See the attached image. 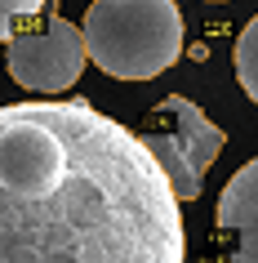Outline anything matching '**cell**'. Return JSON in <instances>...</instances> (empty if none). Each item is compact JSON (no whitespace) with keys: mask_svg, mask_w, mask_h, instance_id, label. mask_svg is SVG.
Wrapping results in <instances>:
<instances>
[{"mask_svg":"<svg viewBox=\"0 0 258 263\" xmlns=\"http://www.w3.org/2000/svg\"><path fill=\"white\" fill-rule=\"evenodd\" d=\"M236 81L258 103V18H249L245 31L236 36Z\"/></svg>","mask_w":258,"mask_h":263,"instance_id":"obj_6","label":"cell"},{"mask_svg":"<svg viewBox=\"0 0 258 263\" xmlns=\"http://www.w3.org/2000/svg\"><path fill=\"white\" fill-rule=\"evenodd\" d=\"M134 134L147 147V156L156 161V170L165 174V183H169V192H174L178 205L201 196L205 170L214 165V156L227 143V134L183 94L161 98L143 116V125H138Z\"/></svg>","mask_w":258,"mask_h":263,"instance_id":"obj_3","label":"cell"},{"mask_svg":"<svg viewBox=\"0 0 258 263\" xmlns=\"http://www.w3.org/2000/svg\"><path fill=\"white\" fill-rule=\"evenodd\" d=\"M5 67L31 94H63L85 71V41L81 27L63 14H49L36 27H18L5 41Z\"/></svg>","mask_w":258,"mask_h":263,"instance_id":"obj_4","label":"cell"},{"mask_svg":"<svg viewBox=\"0 0 258 263\" xmlns=\"http://www.w3.org/2000/svg\"><path fill=\"white\" fill-rule=\"evenodd\" d=\"M183 205L134 129L81 98L0 107V263H183Z\"/></svg>","mask_w":258,"mask_h":263,"instance_id":"obj_1","label":"cell"},{"mask_svg":"<svg viewBox=\"0 0 258 263\" xmlns=\"http://www.w3.org/2000/svg\"><path fill=\"white\" fill-rule=\"evenodd\" d=\"M218 236L231 263H258V156L245 161L218 196Z\"/></svg>","mask_w":258,"mask_h":263,"instance_id":"obj_5","label":"cell"},{"mask_svg":"<svg viewBox=\"0 0 258 263\" xmlns=\"http://www.w3.org/2000/svg\"><path fill=\"white\" fill-rule=\"evenodd\" d=\"M81 41L107 76L151 81L183 54V14L174 0H94L85 9Z\"/></svg>","mask_w":258,"mask_h":263,"instance_id":"obj_2","label":"cell"},{"mask_svg":"<svg viewBox=\"0 0 258 263\" xmlns=\"http://www.w3.org/2000/svg\"><path fill=\"white\" fill-rule=\"evenodd\" d=\"M45 9V0H0V41H9L18 23H27Z\"/></svg>","mask_w":258,"mask_h":263,"instance_id":"obj_7","label":"cell"}]
</instances>
